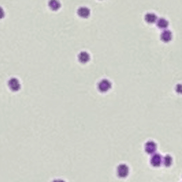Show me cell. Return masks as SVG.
Returning <instances> with one entry per match:
<instances>
[{
  "label": "cell",
  "instance_id": "6da1fadb",
  "mask_svg": "<svg viewBox=\"0 0 182 182\" xmlns=\"http://www.w3.org/2000/svg\"><path fill=\"white\" fill-rule=\"evenodd\" d=\"M112 84L110 80L107 79H102L101 80L98 82L97 84V89L100 93H106L108 91L110 90L112 88Z\"/></svg>",
  "mask_w": 182,
  "mask_h": 182
},
{
  "label": "cell",
  "instance_id": "7a4b0ae2",
  "mask_svg": "<svg viewBox=\"0 0 182 182\" xmlns=\"http://www.w3.org/2000/svg\"><path fill=\"white\" fill-rule=\"evenodd\" d=\"M130 173V168L126 164H120L116 167V174L119 178L125 179L128 177Z\"/></svg>",
  "mask_w": 182,
  "mask_h": 182
},
{
  "label": "cell",
  "instance_id": "3957f363",
  "mask_svg": "<svg viewBox=\"0 0 182 182\" xmlns=\"http://www.w3.org/2000/svg\"><path fill=\"white\" fill-rule=\"evenodd\" d=\"M7 85H8L9 89L13 92H17L20 90V87H21V84H20V81L18 79L15 78V77H12L7 82Z\"/></svg>",
  "mask_w": 182,
  "mask_h": 182
},
{
  "label": "cell",
  "instance_id": "277c9868",
  "mask_svg": "<svg viewBox=\"0 0 182 182\" xmlns=\"http://www.w3.org/2000/svg\"><path fill=\"white\" fill-rule=\"evenodd\" d=\"M163 157H162L161 154H158V153H155V154H152L150 158V164L151 166L154 167H159L162 164Z\"/></svg>",
  "mask_w": 182,
  "mask_h": 182
},
{
  "label": "cell",
  "instance_id": "5b68a950",
  "mask_svg": "<svg viewBox=\"0 0 182 182\" xmlns=\"http://www.w3.org/2000/svg\"><path fill=\"white\" fill-rule=\"evenodd\" d=\"M157 149V146L154 141H149L144 145V150L148 154H155Z\"/></svg>",
  "mask_w": 182,
  "mask_h": 182
},
{
  "label": "cell",
  "instance_id": "8992f818",
  "mask_svg": "<svg viewBox=\"0 0 182 182\" xmlns=\"http://www.w3.org/2000/svg\"><path fill=\"white\" fill-rule=\"evenodd\" d=\"M77 15L81 18L87 19L90 15V10L87 7H80L77 10Z\"/></svg>",
  "mask_w": 182,
  "mask_h": 182
},
{
  "label": "cell",
  "instance_id": "52a82bcc",
  "mask_svg": "<svg viewBox=\"0 0 182 182\" xmlns=\"http://www.w3.org/2000/svg\"><path fill=\"white\" fill-rule=\"evenodd\" d=\"M77 58L80 63L86 64L90 60V55L87 51H81L77 55Z\"/></svg>",
  "mask_w": 182,
  "mask_h": 182
},
{
  "label": "cell",
  "instance_id": "ba28073f",
  "mask_svg": "<svg viewBox=\"0 0 182 182\" xmlns=\"http://www.w3.org/2000/svg\"><path fill=\"white\" fill-rule=\"evenodd\" d=\"M172 39H173V33L170 31L167 30V29L163 30L161 34H160V39L165 43L170 42L172 40Z\"/></svg>",
  "mask_w": 182,
  "mask_h": 182
},
{
  "label": "cell",
  "instance_id": "9c48e42d",
  "mask_svg": "<svg viewBox=\"0 0 182 182\" xmlns=\"http://www.w3.org/2000/svg\"><path fill=\"white\" fill-rule=\"evenodd\" d=\"M157 20H158L157 16L154 13H147L144 15V20L148 24H153L154 23H157Z\"/></svg>",
  "mask_w": 182,
  "mask_h": 182
},
{
  "label": "cell",
  "instance_id": "30bf717a",
  "mask_svg": "<svg viewBox=\"0 0 182 182\" xmlns=\"http://www.w3.org/2000/svg\"><path fill=\"white\" fill-rule=\"evenodd\" d=\"M48 7L52 11H58L61 7V4L59 0H49Z\"/></svg>",
  "mask_w": 182,
  "mask_h": 182
},
{
  "label": "cell",
  "instance_id": "8fae6325",
  "mask_svg": "<svg viewBox=\"0 0 182 182\" xmlns=\"http://www.w3.org/2000/svg\"><path fill=\"white\" fill-rule=\"evenodd\" d=\"M156 24H157V26L160 29L165 30V29H167V28L168 27L169 23L165 18H164V17H160V18H158V20H157Z\"/></svg>",
  "mask_w": 182,
  "mask_h": 182
},
{
  "label": "cell",
  "instance_id": "7c38bea8",
  "mask_svg": "<svg viewBox=\"0 0 182 182\" xmlns=\"http://www.w3.org/2000/svg\"><path fill=\"white\" fill-rule=\"evenodd\" d=\"M172 163H173V157L169 155V154H167V155H165L163 157L162 164L164 165L165 167H170Z\"/></svg>",
  "mask_w": 182,
  "mask_h": 182
},
{
  "label": "cell",
  "instance_id": "4fadbf2b",
  "mask_svg": "<svg viewBox=\"0 0 182 182\" xmlns=\"http://www.w3.org/2000/svg\"><path fill=\"white\" fill-rule=\"evenodd\" d=\"M175 90H176V92L178 94H182V84H176V87H175Z\"/></svg>",
  "mask_w": 182,
  "mask_h": 182
},
{
  "label": "cell",
  "instance_id": "5bb4252c",
  "mask_svg": "<svg viewBox=\"0 0 182 182\" xmlns=\"http://www.w3.org/2000/svg\"><path fill=\"white\" fill-rule=\"evenodd\" d=\"M52 182H66V181L64 180H63V179H55V180L52 181Z\"/></svg>",
  "mask_w": 182,
  "mask_h": 182
},
{
  "label": "cell",
  "instance_id": "9a60e30c",
  "mask_svg": "<svg viewBox=\"0 0 182 182\" xmlns=\"http://www.w3.org/2000/svg\"><path fill=\"white\" fill-rule=\"evenodd\" d=\"M100 1H103V0H100Z\"/></svg>",
  "mask_w": 182,
  "mask_h": 182
}]
</instances>
